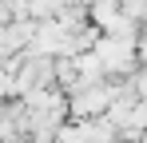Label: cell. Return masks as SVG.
<instances>
[{"mask_svg":"<svg viewBox=\"0 0 147 143\" xmlns=\"http://www.w3.org/2000/svg\"><path fill=\"white\" fill-rule=\"evenodd\" d=\"M92 52L99 56L103 72H131V64H135V40H119V36H103L99 32Z\"/></svg>","mask_w":147,"mask_h":143,"instance_id":"6da1fadb","label":"cell"},{"mask_svg":"<svg viewBox=\"0 0 147 143\" xmlns=\"http://www.w3.org/2000/svg\"><path fill=\"white\" fill-rule=\"evenodd\" d=\"M115 88H103V84H88V88H80L72 95V115L80 119H96V115H107V107H111V99H115Z\"/></svg>","mask_w":147,"mask_h":143,"instance_id":"7a4b0ae2","label":"cell"}]
</instances>
